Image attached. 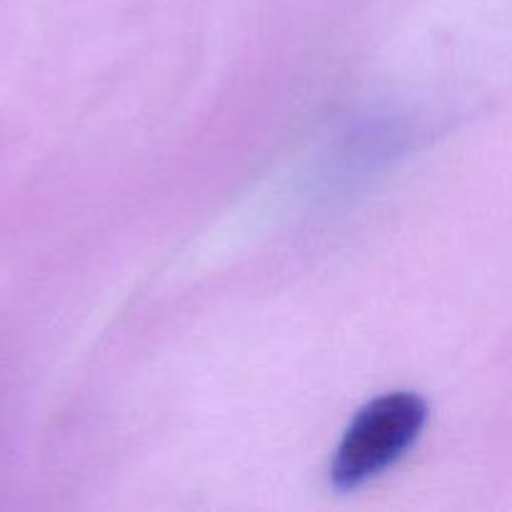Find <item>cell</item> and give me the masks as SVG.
Returning <instances> with one entry per match:
<instances>
[{"mask_svg": "<svg viewBox=\"0 0 512 512\" xmlns=\"http://www.w3.org/2000/svg\"><path fill=\"white\" fill-rule=\"evenodd\" d=\"M428 423V405L415 393H388L365 405L340 443L330 475L335 488L355 490L398 463Z\"/></svg>", "mask_w": 512, "mask_h": 512, "instance_id": "cell-1", "label": "cell"}]
</instances>
